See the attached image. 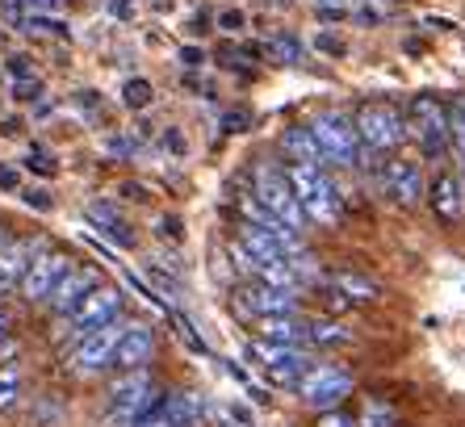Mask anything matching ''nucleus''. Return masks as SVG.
<instances>
[{"instance_id": "1", "label": "nucleus", "mask_w": 465, "mask_h": 427, "mask_svg": "<svg viewBox=\"0 0 465 427\" xmlns=\"http://www.w3.org/2000/svg\"><path fill=\"white\" fill-rule=\"evenodd\" d=\"M152 411H155V382L147 377V369H134V373L109 385L105 427H139Z\"/></svg>"}, {"instance_id": "2", "label": "nucleus", "mask_w": 465, "mask_h": 427, "mask_svg": "<svg viewBox=\"0 0 465 427\" xmlns=\"http://www.w3.org/2000/svg\"><path fill=\"white\" fill-rule=\"evenodd\" d=\"M290 184H293V197L302 205V214L311 223L319 226H336L340 223V193L331 184L323 168H306V164H293L290 168Z\"/></svg>"}, {"instance_id": "3", "label": "nucleus", "mask_w": 465, "mask_h": 427, "mask_svg": "<svg viewBox=\"0 0 465 427\" xmlns=\"http://www.w3.org/2000/svg\"><path fill=\"white\" fill-rule=\"evenodd\" d=\"M264 210L277 218V223L285 226V231H293V235H302L306 231V214L302 205H298V197H293V184H290V172L277 168V164H260L256 168V193H252Z\"/></svg>"}, {"instance_id": "4", "label": "nucleus", "mask_w": 465, "mask_h": 427, "mask_svg": "<svg viewBox=\"0 0 465 427\" xmlns=\"http://www.w3.org/2000/svg\"><path fill=\"white\" fill-rule=\"evenodd\" d=\"M323 151V164H340V168H357L361 164V139H357V122L340 114V109H323L319 118L306 126Z\"/></svg>"}, {"instance_id": "5", "label": "nucleus", "mask_w": 465, "mask_h": 427, "mask_svg": "<svg viewBox=\"0 0 465 427\" xmlns=\"http://www.w3.org/2000/svg\"><path fill=\"white\" fill-rule=\"evenodd\" d=\"M118 314H122V293L118 289H109V285H97L84 302H80L76 314H67L64 319V332L59 335L72 340V343H80V340H88L93 332L109 327V323H118Z\"/></svg>"}, {"instance_id": "6", "label": "nucleus", "mask_w": 465, "mask_h": 427, "mask_svg": "<svg viewBox=\"0 0 465 427\" xmlns=\"http://www.w3.org/2000/svg\"><path fill=\"white\" fill-rule=\"evenodd\" d=\"M402 134H407V122H402V114L394 105H386V101H369V105H361L357 139H361L365 151L386 155V151H394L402 143Z\"/></svg>"}, {"instance_id": "7", "label": "nucleus", "mask_w": 465, "mask_h": 427, "mask_svg": "<svg viewBox=\"0 0 465 427\" xmlns=\"http://www.w3.org/2000/svg\"><path fill=\"white\" fill-rule=\"evenodd\" d=\"M407 126H411L415 143L428 160H440L449 151V109L436 96H415L411 109H407Z\"/></svg>"}, {"instance_id": "8", "label": "nucleus", "mask_w": 465, "mask_h": 427, "mask_svg": "<svg viewBox=\"0 0 465 427\" xmlns=\"http://www.w3.org/2000/svg\"><path fill=\"white\" fill-rule=\"evenodd\" d=\"M352 394V373L340 369V364H311V373L298 382V398L314 411H336L344 398Z\"/></svg>"}, {"instance_id": "9", "label": "nucleus", "mask_w": 465, "mask_h": 427, "mask_svg": "<svg viewBox=\"0 0 465 427\" xmlns=\"http://www.w3.org/2000/svg\"><path fill=\"white\" fill-rule=\"evenodd\" d=\"M126 327L130 323H109V327L93 332L88 340H80L76 348H72V356H67L72 373H80V377L105 373L109 364H114V356H118V343H122V335H126Z\"/></svg>"}, {"instance_id": "10", "label": "nucleus", "mask_w": 465, "mask_h": 427, "mask_svg": "<svg viewBox=\"0 0 465 427\" xmlns=\"http://www.w3.org/2000/svg\"><path fill=\"white\" fill-rule=\"evenodd\" d=\"M248 356H256L260 369L269 373L272 385H293L298 390V382H302L306 373H311V356L302 353V348H282V343H252Z\"/></svg>"}, {"instance_id": "11", "label": "nucleus", "mask_w": 465, "mask_h": 427, "mask_svg": "<svg viewBox=\"0 0 465 427\" xmlns=\"http://www.w3.org/2000/svg\"><path fill=\"white\" fill-rule=\"evenodd\" d=\"M67 273H72V268H67V256H59V252H46V256H38L30 268H25L22 293L30 302H51L54 289L64 285Z\"/></svg>"}, {"instance_id": "12", "label": "nucleus", "mask_w": 465, "mask_h": 427, "mask_svg": "<svg viewBox=\"0 0 465 427\" xmlns=\"http://www.w3.org/2000/svg\"><path fill=\"white\" fill-rule=\"evenodd\" d=\"M378 181H381V193H390L402 205H415L423 197V172L411 160H386L378 168Z\"/></svg>"}, {"instance_id": "13", "label": "nucleus", "mask_w": 465, "mask_h": 427, "mask_svg": "<svg viewBox=\"0 0 465 427\" xmlns=\"http://www.w3.org/2000/svg\"><path fill=\"white\" fill-rule=\"evenodd\" d=\"M239 306L256 314V319H282L298 310V293L293 289H272V285H248L239 289Z\"/></svg>"}, {"instance_id": "14", "label": "nucleus", "mask_w": 465, "mask_h": 427, "mask_svg": "<svg viewBox=\"0 0 465 427\" xmlns=\"http://www.w3.org/2000/svg\"><path fill=\"white\" fill-rule=\"evenodd\" d=\"M38 256H46L43 239H17V243L0 247V298H5L13 285H22L25 268H30Z\"/></svg>"}, {"instance_id": "15", "label": "nucleus", "mask_w": 465, "mask_h": 427, "mask_svg": "<svg viewBox=\"0 0 465 427\" xmlns=\"http://www.w3.org/2000/svg\"><path fill=\"white\" fill-rule=\"evenodd\" d=\"M155 356V335L147 323H130L126 335H122L118 343V356H114V364L118 369H126V373H134V369H147V361Z\"/></svg>"}, {"instance_id": "16", "label": "nucleus", "mask_w": 465, "mask_h": 427, "mask_svg": "<svg viewBox=\"0 0 465 427\" xmlns=\"http://www.w3.org/2000/svg\"><path fill=\"white\" fill-rule=\"evenodd\" d=\"M93 289H97V273H93V268H72L64 277V285L54 289V298H51V310L59 314V323H64L67 314H76L80 302H84Z\"/></svg>"}, {"instance_id": "17", "label": "nucleus", "mask_w": 465, "mask_h": 427, "mask_svg": "<svg viewBox=\"0 0 465 427\" xmlns=\"http://www.w3.org/2000/svg\"><path fill=\"white\" fill-rule=\"evenodd\" d=\"M432 210H436V218H444V223H461V214H465V184H461V176L444 172L440 181L432 184Z\"/></svg>"}, {"instance_id": "18", "label": "nucleus", "mask_w": 465, "mask_h": 427, "mask_svg": "<svg viewBox=\"0 0 465 427\" xmlns=\"http://www.w3.org/2000/svg\"><path fill=\"white\" fill-rule=\"evenodd\" d=\"M260 335H264V343L302 348V343H311V323H302L298 314H282V319H260Z\"/></svg>"}, {"instance_id": "19", "label": "nucleus", "mask_w": 465, "mask_h": 427, "mask_svg": "<svg viewBox=\"0 0 465 427\" xmlns=\"http://www.w3.org/2000/svg\"><path fill=\"white\" fill-rule=\"evenodd\" d=\"M88 218L97 223L101 235H109L118 247H134V231H130V223L118 214V205H109V202H93V205H88Z\"/></svg>"}, {"instance_id": "20", "label": "nucleus", "mask_w": 465, "mask_h": 427, "mask_svg": "<svg viewBox=\"0 0 465 427\" xmlns=\"http://www.w3.org/2000/svg\"><path fill=\"white\" fill-rule=\"evenodd\" d=\"M282 147L290 151L293 164H306V168H323V151H319V143H314L311 130L290 126V130L282 134Z\"/></svg>"}, {"instance_id": "21", "label": "nucleus", "mask_w": 465, "mask_h": 427, "mask_svg": "<svg viewBox=\"0 0 465 427\" xmlns=\"http://www.w3.org/2000/svg\"><path fill=\"white\" fill-rule=\"evenodd\" d=\"M331 293H344V302H373L378 298V285L361 273H336L331 277Z\"/></svg>"}, {"instance_id": "22", "label": "nucleus", "mask_w": 465, "mask_h": 427, "mask_svg": "<svg viewBox=\"0 0 465 427\" xmlns=\"http://www.w3.org/2000/svg\"><path fill=\"white\" fill-rule=\"evenodd\" d=\"M152 101H155L152 80H143V75H130V80H122V105H126V109H147Z\"/></svg>"}, {"instance_id": "23", "label": "nucleus", "mask_w": 465, "mask_h": 427, "mask_svg": "<svg viewBox=\"0 0 465 427\" xmlns=\"http://www.w3.org/2000/svg\"><path fill=\"white\" fill-rule=\"evenodd\" d=\"M22 369L17 364H5L0 369V411H13V406L22 402Z\"/></svg>"}, {"instance_id": "24", "label": "nucleus", "mask_w": 465, "mask_h": 427, "mask_svg": "<svg viewBox=\"0 0 465 427\" xmlns=\"http://www.w3.org/2000/svg\"><path fill=\"white\" fill-rule=\"evenodd\" d=\"M352 335L344 332V327H336V323H327V319H319V323H311V343H323V348H336V343H348Z\"/></svg>"}, {"instance_id": "25", "label": "nucleus", "mask_w": 465, "mask_h": 427, "mask_svg": "<svg viewBox=\"0 0 465 427\" xmlns=\"http://www.w3.org/2000/svg\"><path fill=\"white\" fill-rule=\"evenodd\" d=\"M22 30H46V34H54V38H64L67 22H59V17H51V13H25Z\"/></svg>"}, {"instance_id": "26", "label": "nucleus", "mask_w": 465, "mask_h": 427, "mask_svg": "<svg viewBox=\"0 0 465 427\" xmlns=\"http://www.w3.org/2000/svg\"><path fill=\"white\" fill-rule=\"evenodd\" d=\"M160 147L168 151L173 160H184V155H189V139H184L181 126H163V130H160Z\"/></svg>"}, {"instance_id": "27", "label": "nucleus", "mask_w": 465, "mask_h": 427, "mask_svg": "<svg viewBox=\"0 0 465 427\" xmlns=\"http://www.w3.org/2000/svg\"><path fill=\"white\" fill-rule=\"evenodd\" d=\"M264 51H269L272 59H282V64H298V59H302V43H293V38H272Z\"/></svg>"}, {"instance_id": "28", "label": "nucleus", "mask_w": 465, "mask_h": 427, "mask_svg": "<svg viewBox=\"0 0 465 427\" xmlns=\"http://www.w3.org/2000/svg\"><path fill=\"white\" fill-rule=\"evenodd\" d=\"M449 139L457 143V155H461V164H465V105L449 109Z\"/></svg>"}, {"instance_id": "29", "label": "nucleus", "mask_w": 465, "mask_h": 427, "mask_svg": "<svg viewBox=\"0 0 465 427\" xmlns=\"http://www.w3.org/2000/svg\"><path fill=\"white\" fill-rule=\"evenodd\" d=\"M365 427H394L399 419H394V411H390L386 402H369L365 406V419H361Z\"/></svg>"}, {"instance_id": "30", "label": "nucleus", "mask_w": 465, "mask_h": 427, "mask_svg": "<svg viewBox=\"0 0 465 427\" xmlns=\"http://www.w3.org/2000/svg\"><path fill=\"white\" fill-rule=\"evenodd\" d=\"M13 96L30 105V101H43V96H46V88H43V80L34 75V80H17V84H13Z\"/></svg>"}, {"instance_id": "31", "label": "nucleus", "mask_w": 465, "mask_h": 427, "mask_svg": "<svg viewBox=\"0 0 465 427\" xmlns=\"http://www.w3.org/2000/svg\"><path fill=\"white\" fill-rule=\"evenodd\" d=\"M22 202L30 205V210H51L54 197H51V189H43V184H30V189H22Z\"/></svg>"}, {"instance_id": "32", "label": "nucleus", "mask_w": 465, "mask_h": 427, "mask_svg": "<svg viewBox=\"0 0 465 427\" xmlns=\"http://www.w3.org/2000/svg\"><path fill=\"white\" fill-rule=\"evenodd\" d=\"M25 168H30V172H43V176H54V172H59V164H54L43 147H34L30 155H25Z\"/></svg>"}, {"instance_id": "33", "label": "nucleus", "mask_w": 465, "mask_h": 427, "mask_svg": "<svg viewBox=\"0 0 465 427\" xmlns=\"http://www.w3.org/2000/svg\"><path fill=\"white\" fill-rule=\"evenodd\" d=\"M105 13H109V17H118V22H134L139 0H105Z\"/></svg>"}, {"instance_id": "34", "label": "nucleus", "mask_w": 465, "mask_h": 427, "mask_svg": "<svg viewBox=\"0 0 465 427\" xmlns=\"http://www.w3.org/2000/svg\"><path fill=\"white\" fill-rule=\"evenodd\" d=\"M5 67H9L13 84H17V80H34V67H30V59H25V55H9V59H5Z\"/></svg>"}, {"instance_id": "35", "label": "nucleus", "mask_w": 465, "mask_h": 427, "mask_svg": "<svg viewBox=\"0 0 465 427\" xmlns=\"http://www.w3.org/2000/svg\"><path fill=\"white\" fill-rule=\"evenodd\" d=\"M243 25H248V17H243V13H239V9H227V13H218V30H227V34H239V30H243Z\"/></svg>"}, {"instance_id": "36", "label": "nucleus", "mask_w": 465, "mask_h": 427, "mask_svg": "<svg viewBox=\"0 0 465 427\" xmlns=\"http://www.w3.org/2000/svg\"><path fill=\"white\" fill-rule=\"evenodd\" d=\"M0 189H5V193H17V189H22V172L13 168V164H0Z\"/></svg>"}, {"instance_id": "37", "label": "nucleus", "mask_w": 465, "mask_h": 427, "mask_svg": "<svg viewBox=\"0 0 465 427\" xmlns=\"http://www.w3.org/2000/svg\"><path fill=\"white\" fill-rule=\"evenodd\" d=\"M155 235H163V239H168V235L181 239V235H184V231H181V218H176V214H163L160 223H155Z\"/></svg>"}, {"instance_id": "38", "label": "nucleus", "mask_w": 465, "mask_h": 427, "mask_svg": "<svg viewBox=\"0 0 465 427\" xmlns=\"http://www.w3.org/2000/svg\"><path fill=\"white\" fill-rule=\"evenodd\" d=\"M105 147L114 151V155H139V147H143V143L134 139V134H130V139H105Z\"/></svg>"}, {"instance_id": "39", "label": "nucleus", "mask_w": 465, "mask_h": 427, "mask_svg": "<svg viewBox=\"0 0 465 427\" xmlns=\"http://www.w3.org/2000/svg\"><path fill=\"white\" fill-rule=\"evenodd\" d=\"M319 427H357V419L344 415V411H327V415L319 419Z\"/></svg>"}, {"instance_id": "40", "label": "nucleus", "mask_w": 465, "mask_h": 427, "mask_svg": "<svg viewBox=\"0 0 465 427\" xmlns=\"http://www.w3.org/2000/svg\"><path fill=\"white\" fill-rule=\"evenodd\" d=\"M181 64L184 67H202L206 64V51H202V46H181Z\"/></svg>"}, {"instance_id": "41", "label": "nucleus", "mask_w": 465, "mask_h": 427, "mask_svg": "<svg viewBox=\"0 0 465 427\" xmlns=\"http://www.w3.org/2000/svg\"><path fill=\"white\" fill-rule=\"evenodd\" d=\"M314 46H319V51H327V55H344V43H340V38H331V34H319V38H314Z\"/></svg>"}, {"instance_id": "42", "label": "nucleus", "mask_w": 465, "mask_h": 427, "mask_svg": "<svg viewBox=\"0 0 465 427\" xmlns=\"http://www.w3.org/2000/svg\"><path fill=\"white\" fill-rule=\"evenodd\" d=\"M22 5H25L30 13H54L59 5H64V0H22Z\"/></svg>"}, {"instance_id": "43", "label": "nucleus", "mask_w": 465, "mask_h": 427, "mask_svg": "<svg viewBox=\"0 0 465 427\" xmlns=\"http://www.w3.org/2000/svg\"><path fill=\"white\" fill-rule=\"evenodd\" d=\"M0 134H5V139H17V134H22V118H0Z\"/></svg>"}, {"instance_id": "44", "label": "nucleus", "mask_w": 465, "mask_h": 427, "mask_svg": "<svg viewBox=\"0 0 465 427\" xmlns=\"http://www.w3.org/2000/svg\"><path fill=\"white\" fill-rule=\"evenodd\" d=\"M139 427H184V423H173V419H168V415H160V411H152V415L143 419Z\"/></svg>"}, {"instance_id": "45", "label": "nucleus", "mask_w": 465, "mask_h": 427, "mask_svg": "<svg viewBox=\"0 0 465 427\" xmlns=\"http://www.w3.org/2000/svg\"><path fill=\"white\" fill-rule=\"evenodd\" d=\"M5 335H9V319H5V314H0V340H5Z\"/></svg>"}, {"instance_id": "46", "label": "nucleus", "mask_w": 465, "mask_h": 427, "mask_svg": "<svg viewBox=\"0 0 465 427\" xmlns=\"http://www.w3.org/2000/svg\"><path fill=\"white\" fill-rule=\"evenodd\" d=\"M0 247H5V239H0Z\"/></svg>"}]
</instances>
